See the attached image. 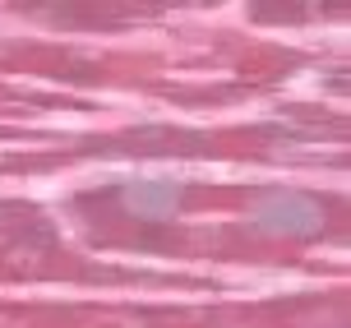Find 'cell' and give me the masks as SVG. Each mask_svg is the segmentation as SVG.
Wrapping results in <instances>:
<instances>
[{"instance_id":"7a4b0ae2","label":"cell","mask_w":351,"mask_h":328,"mask_svg":"<svg viewBox=\"0 0 351 328\" xmlns=\"http://www.w3.org/2000/svg\"><path fill=\"white\" fill-rule=\"evenodd\" d=\"M125 208L139 213V218H171L180 208V185H171V180H134L125 190Z\"/></svg>"},{"instance_id":"6da1fadb","label":"cell","mask_w":351,"mask_h":328,"mask_svg":"<svg viewBox=\"0 0 351 328\" xmlns=\"http://www.w3.org/2000/svg\"><path fill=\"white\" fill-rule=\"evenodd\" d=\"M254 222L263 231H287V236H305V231H315L324 222V208L310 199V194H263L259 208H254Z\"/></svg>"}]
</instances>
